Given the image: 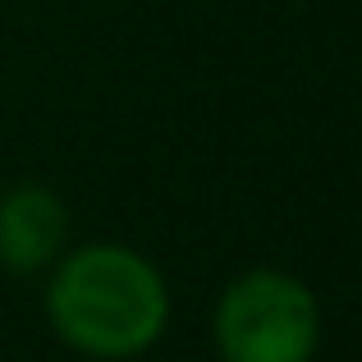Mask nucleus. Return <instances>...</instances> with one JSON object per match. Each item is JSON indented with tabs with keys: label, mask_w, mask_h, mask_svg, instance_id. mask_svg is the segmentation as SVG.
<instances>
[{
	"label": "nucleus",
	"mask_w": 362,
	"mask_h": 362,
	"mask_svg": "<svg viewBox=\"0 0 362 362\" xmlns=\"http://www.w3.org/2000/svg\"><path fill=\"white\" fill-rule=\"evenodd\" d=\"M211 326L225 362H312L321 344V303L298 275L257 266L225 284Z\"/></svg>",
	"instance_id": "f03ea898"
},
{
	"label": "nucleus",
	"mask_w": 362,
	"mask_h": 362,
	"mask_svg": "<svg viewBox=\"0 0 362 362\" xmlns=\"http://www.w3.org/2000/svg\"><path fill=\"white\" fill-rule=\"evenodd\" d=\"M69 234L64 202L42 184H18L0 197V266L14 275H33L51 266Z\"/></svg>",
	"instance_id": "7ed1b4c3"
},
{
	"label": "nucleus",
	"mask_w": 362,
	"mask_h": 362,
	"mask_svg": "<svg viewBox=\"0 0 362 362\" xmlns=\"http://www.w3.org/2000/svg\"><path fill=\"white\" fill-rule=\"evenodd\" d=\"M55 335L88 358H133L165 330L170 293L160 271L124 243H88L55 266L46 284Z\"/></svg>",
	"instance_id": "f257e3e1"
}]
</instances>
